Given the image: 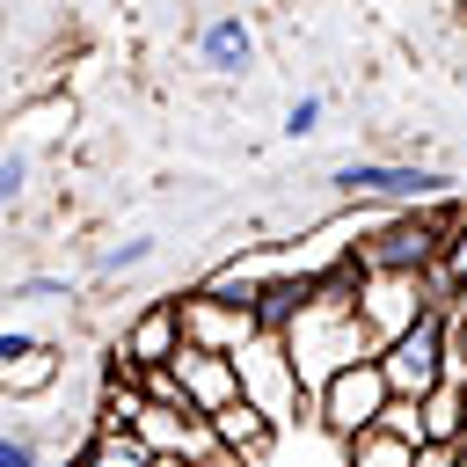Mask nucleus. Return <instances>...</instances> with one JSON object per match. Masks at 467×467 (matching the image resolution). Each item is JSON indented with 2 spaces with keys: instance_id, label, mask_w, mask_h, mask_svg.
Listing matches in <instances>:
<instances>
[{
  "instance_id": "nucleus-17",
  "label": "nucleus",
  "mask_w": 467,
  "mask_h": 467,
  "mask_svg": "<svg viewBox=\"0 0 467 467\" xmlns=\"http://www.w3.org/2000/svg\"><path fill=\"white\" fill-rule=\"evenodd\" d=\"M321 117H328V95H292V102H285V124H277V131H285V139L299 146V139H314V131H321Z\"/></svg>"
},
{
  "instance_id": "nucleus-10",
  "label": "nucleus",
  "mask_w": 467,
  "mask_h": 467,
  "mask_svg": "<svg viewBox=\"0 0 467 467\" xmlns=\"http://www.w3.org/2000/svg\"><path fill=\"white\" fill-rule=\"evenodd\" d=\"M175 379H182V401H190L197 416H219V409L241 401V372H234V358H219V350L182 343V350H175Z\"/></svg>"
},
{
  "instance_id": "nucleus-29",
  "label": "nucleus",
  "mask_w": 467,
  "mask_h": 467,
  "mask_svg": "<svg viewBox=\"0 0 467 467\" xmlns=\"http://www.w3.org/2000/svg\"><path fill=\"white\" fill-rule=\"evenodd\" d=\"M51 467H88V460H80V452H73V460H51Z\"/></svg>"
},
{
  "instance_id": "nucleus-6",
  "label": "nucleus",
  "mask_w": 467,
  "mask_h": 467,
  "mask_svg": "<svg viewBox=\"0 0 467 467\" xmlns=\"http://www.w3.org/2000/svg\"><path fill=\"white\" fill-rule=\"evenodd\" d=\"M445 328H452V306L423 314L409 336H394V343L379 350V372H387L394 401H431V394L445 387Z\"/></svg>"
},
{
  "instance_id": "nucleus-18",
  "label": "nucleus",
  "mask_w": 467,
  "mask_h": 467,
  "mask_svg": "<svg viewBox=\"0 0 467 467\" xmlns=\"http://www.w3.org/2000/svg\"><path fill=\"white\" fill-rule=\"evenodd\" d=\"M379 431L387 438H401V445H431V431H423V401H387V416H379Z\"/></svg>"
},
{
  "instance_id": "nucleus-15",
  "label": "nucleus",
  "mask_w": 467,
  "mask_h": 467,
  "mask_svg": "<svg viewBox=\"0 0 467 467\" xmlns=\"http://www.w3.org/2000/svg\"><path fill=\"white\" fill-rule=\"evenodd\" d=\"M80 460H88V467H153V452H146L139 438H88Z\"/></svg>"
},
{
  "instance_id": "nucleus-2",
  "label": "nucleus",
  "mask_w": 467,
  "mask_h": 467,
  "mask_svg": "<svg viewBox=\"0 0 467 467\" xmlns=\"http://www.w3.org/2000/svg\"><path fill=\"white\" fill-rule=\"evenodd\" d=\"M452 212H460V204H416V212L365 219L358 241H350V270H401V277H431V270H445Z\"/></svg>"
},
{
  "instance_id": "nucleus-26",
  "label": "nucleus",
  "mask_w": 467,
  "mask_h": 467,
  "mask_svg": "<svg viewBox=\"0 0 467 467\" xmlns=\"http://www.w3.org/2000/svg\"><path fill=\"white\" fill-rule=\"evenodd\" d=\"M204 467H255V460H241V452H226V445H219V452H212Z\"/></svg>"
},
{
  "instance_id": "nucleus-24",
  "label": "nucleus",
  "mask_w": 467,
  "mask_h": 467,
  "mask_svg": "<svg viewBox=\"0 0 467 467\" xmlns=\"http://www.w3.org/2000/svg\"><path fill=\"white\" fill-rule=\"evenodd\" d=\"M44 336H29V328H0V365H15V358H29Z\"/></svg>"
},
{
  "instance_id": "nucleus-19",
  "label": "nucleus",
  "mask_w": 467,
  "mask_h": 467,
  "mask_svg": "<svg viewBox=\"0 0 467 467\" xmlns=\"http://www.w3.org/2000/svg\"><path fill=\"white\" fill-rule=\"evenodd\" d=\"M139 387H146V401H153V409H190V401H182L175 365H139Z\"/></svg>"
},
{
  "instance_id": "nucleus-12",
  "label": "nucleus",
  "mask_w": 467,
  "mask_h": 467,
  "mask_svg": "<svg viewBox=\"0 0 467 467\" xmlns=\"http://www.w3.org/2000/svg\"><path fill=\"white\" fill-rule=\"evenodd\" d=\"M212 438H219L226 452H241V460H255V467H263V460H270V445H277V423H270L255 401H234V409H219V416H212Z\"/></svg>"
},
{
  "instance_id": "nucleus-9",
  "label": "nucleus",
  "mask_w": 467,
  "mask_h": 467,
  "mask_svg": "<svg viewBox=\"0 0 467 467\" xmlns=\"http://www.w3.org/2000/svg\"><path fill=\"white\" fill-rule=\"evenodd\" d=\"M109 350L131 358V365H175V350H182V306H175V292L168 299H146Z\"/></svg>"
},
{
  "instance_id": "nucleus-1",
  "label": "nucleus",
  "mask_w": 467,
  "mask_h": 467,
  "mask_svg": "<svg viewBox=\"0 0 467 467\" xmlns=\"http://www.w3.org/2000/svg\"><path fill=\"white\" fill-rule=\"evenodd\" d=\"M277 336H285V350H292V365H299L306 401H314V394H321L343 365L379 358V343H372V328H365V314H358L350 263H343L336 277H314V285L299 292V306H292V321H285Z\"/></svg>"
},
{
  "instance_id": "nucleus-11",
  "label": "nucleus",
  "mask_w": 467,
  "mask_h": 467,
  "mask_svg": "<svg viewBox=\"0 0 467 467\" xmlns=\"http://www.w3.org/2000/svg\"><path fill=\"white\" fill-rule=\"evenodd\" d=\"M197 66L204 73H219V80H234V73H255V29H248V15H204L197 22Z\"/></svg>"
},
{
  "instance_id": "nucleus-21",
  "label": "nucleus",
  "mask_w": 467,
  "mask_h": 467,
  "mask_svg": "<svg viewBox=\"0 0 467 467\" xmlns=\"http://www.w3.org/2000/svg\"><path fill=\"white\" fill-rule=\"evenodd\" d=\"M0 467H51L36 431H0Z\"/></svg>"
},
{
  "instance_id": "nucleus-23",
  "label": "nucleus",
  "mask_w": 467,
  "mask_h": 467,
  "mask_svg": "<svg viewBox=\"0 0 467 467\" xmlns=\"http://www.w3.org/2000/svg\"><path fill=\"white\" fill-rule=\"evenodd\" d=\"M15 299H36V306L73 299V277H22V285H15Z\"/></svg>"
},
{
  "instance_id": "nucleus-20",
  "label": "nucleus",
  "mask_w": 467,
  "mask_h": 467,
  "mask_svg": "<svg viewBox=\"0 0 467 467\" xmlns=\"http://www.w3.org/2000/svg\"><path fill=\"white\" fill-rule=\"evenodd\" d=\"M29 197V153H0V219Z\"/></svg>"
},
{
  "instance_id": "nucleus-22",
  "label": "nucleus",
  "mask_w": 467,
  "mask_h": 467,
  "mask_svg": "<svg viewBox=\"0 0 467 467\" xmlns=\"http://www.w3.org/2000/svg\"><path fill=\"white\" fill-rule=\"evenodd\" d=\"M445 277H452V285L467 277V204L452 212V234H445Z\"/></svg>"
},
{
  "instance_id": "nucleus-8",
  "label": "nucleus",
  "mask_w": 467,
  "mask_h": 467,
  "mask_svg": "<svg viewBox=\"0 0 467 467\" xmlns=\"http://www.w3.org/2000/svg\"><path fill=\"white\" fill-rule=\"evenodd\" d=\"M175 306H182V343H197V350L241 358V350L263 336V314H255L248 299H226V292H212V285H190V292H175Z\"/></svg>"
},
{
  "instance_id": "nucleus-14",
  "label": "nucleus",
  "mask_w": 467,
  "mask_h": 467,
  "mask_svg": "<svg viewBox=\"0 0 467 467\" xmlns=\"http://www.w3.org/2000/svg\"><path fill=\"white\" fill-rule=\"evenodd\" d=\"M350 452V467H416V445H401V438H387V431H372V438H358V445H343Z\"/></svg>"
},
{
  "instance_id": "nucleus-13",
  "label": "nucleus",
  "mask_w": 467,
  "mask_h": 467,
  "mask_svg": "<svg viewBox=\"0 0 467 467\" xmlns=\"http://www.w3.org/2000/svg\"><path fill=\"white\" fill-rule=\"evenodd\" d=\"M58 372H66V350H58V343H36L29 358L0 365V394H7V401H29V394H44Z\"/></svg>"
},
{
  "instance_id": "nucleus-4",
  "label": "nucleus",
  "mask_w": 467,
  "mask_h": 467,
  "mask_svg": "<svg viewBox=\"0 0 467 467\" xmlns=\"http://www.w3.org/2000/svg\"><path fill=\"white\" fill-rule=\"evenodd\" d=\"M350 285H358V314H365V328H372V343H379V350H387L394 336H409L423 314L452 306V277H445V270H431V277H401V270H350Z\"/></svg>"
},
{
  "instance_id": "nucleus-3",
  "label": "nucleus",
  "mask_w": 467,
  "mask_h": 467,
  "mask_svg": "<svg viewBox=\"0 0 467 467\" xmlns=\"http://www.w3.org/2000/svg\"><path fill=\"white\" fill-rule=\"evenodd\" d=\"M328 190L358 212H416V204H452V175L445 168H423V161H372V153H350L328 168Z\"/></svg>"
},
{
  "instance_id": "nucleus-5",
  "label": "nucleus",
  "mask_w": 467,
  "mask_h": 467,
  "mask_svg": "<svg viewBox=\"0 0 467 467\" xmlns=\"http://www.w3.org/2000/svg\"><path fill=\"white\" fill-rule=\"evenodd\" d=\"M387 401H394V387H387L379 358H358V365H343V372L306 401V416H314L336 445H358V438H372V431H379Z\"/></svg>"
},
{
  "instance_id": "nucleus-27",
  "label": "nucleus",
  "mask_w": 467,
  "mask_h": 467,
  "mask_svg": "<svg viewBox=\"0 0 467 467\" xmlns=\"http://www.w3.org/2000/svg\"><path fill=\"white\" fill-rule=\"evenodd\" d=\"M452 314H467V277H460V285H452Z\"/></svg>"
},
{
  "instance_id": "nucleus-25",
  "label": "nucleus",
  "mask_w": 467,
  "mask_h": 467,
  "mask_svg": "<svg viewBox=\"0 0 467 467\" xmlns=\"http://www.w3.org/2000/svg\"><path fill=\"white\" fill-rule=\"evenodd\" d=\"M416 467H460V445H423Z\"/></svg>"
},
{
  "instance_id": "nucleus-16",
  "label": "nucleus",
  "mask_w": 467,
  "mask_h": 467,
  "mask_svg": "<svg viewBox=\"0 0 467 467\" xmlns=\"http://www.w3.org/2000/svg\"><path fill=\"white\" fill-rule=\"evenodd\" d=\"M153 234H131V241H117V248H102L95 255V277H124V270H139V263H153Z\"/></svg>"
},
{
  "instance_id": "nucleus-28",
  "label": "nucleus",
  "mask_w": 467,
  "mask_h": 467,
  "mask_svg": "<svg viewBox=\"0 0 467 467\" xmlns=\"http://www.w3.org/2000/svg\"><path fill=\"white\" fill-rule=\"evenodd\" d=\"M153 467H204V460H153Z\"/></svg>"
},
{
  "instance_id": "nucleus-7",
  "label": "nucleus",
  "mask_w": 467,
  "mask_h": 467,
  "mask_svg": "<svg viewBox=\"0 0 467 467\" xmlns=\"http://www.w3.org/2000/svg\"><path fill=\"white\" fill-rule=\"evenodd\" d=\"M234 372H241V401H255L277 431L306 409V387H299V365H292V350H285V336L277 328H263L241 358H234Z\"/></svg>"
}]
</instances>
